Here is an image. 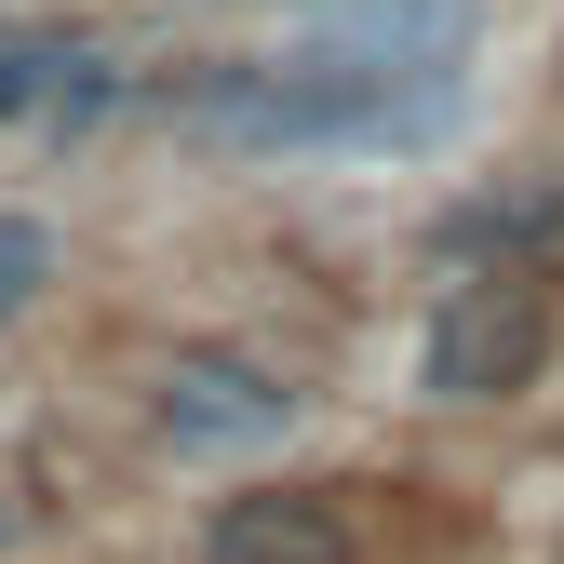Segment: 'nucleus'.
<instances>
[{
  "instance_id": "nucleus-1",
  "label": "nucleus",
  "mask_w": 564,
  "mask_h": 564,
  "mask_svg": "<svg viewBox=\"0 0 564 564\" xmlns=\"http://www.w3.org/2000/svg\"><path fill=\"white\" fill-rule=\"evenodd\" d=\"M134 108L202 162H416L470 108V0H323L310 41L162 67Z\"/></svg>"
},
{
  "instance_id": "nucleus-2",
  "label": "nucleus",
  "mask_w": 564,
  "mask_h": 564,
  "mask_svg": "<svg viewBox=\"0 0 564 564\" xmlns=\"http://www.w3.org/2000/svg\"><path fill=\"white\" fill-rule=\"evenodd\" d=\"M551 377V282H444L416 323V403H524Z\"/></svg>"
},
{
  "instance_id": "nucleus-3",
  "label": "nucleus",
  "mask_w": 564,
  "mask_h": 564,
  "mask_svg": "<svg viewBox=\"0 0 564 564\" xmlns=\"http://www.w3.org/2000/svg\"><path fill=\"white\" fill-rule=\"evenodd\" d=\"M310 416V390L269 364V349H242V336H175L162 364H149V431L175 444V457H256V444H282Z\"/></svg>"
},
{
  "instance_id": "nucleus-4",
  "label": "nucleus",
  "mask_w": 564,
  "mask_h": 564,
  "mask_svg": "<svg viewBox=\"0 0 564 564\" xmlns=\"http://www.w3.org/2000/svg\"><path fill=\"white\" fill-rule=\"evenodd\" d=\"M444 282H564V175H498L431 216Z\"/></svg>"
},
{
  "instance_id": "nucleus-5",
  "label": "nucleus",
  "mask_w": 564,
  "mask_h": 564,
  "mask_svg": "<svg viewBox=\"0 0 564 564\" xmlns=\"http://www.w3.org/2000/svg\"><path fill=\"white\" fill-rule=\"evenodd\" d=\"M188 564H364V524H349L336 484H242V498L202 511Z\"/></svg>"
},
{
  "instance_id": "nucleus-6",
  "label": "nucleus",
  "mask_w": 564,
  "mask_h": 564,
  "mask_svg": "<svg viewBox=\"0 0 564 564\" xmlns=\"http://www.w3.org/2000/svg\"><path fill=\"white\" fill-rule=\"evenodd\" d=\"M67 82H82V41H54V28H0V121H54Z\"/></svg>"
},
{
  "instance_id": "nucleus-7",
  "label": "nucleus",
  "mask_w": 564,
  "mask_h": 564,
  "mask_svg": "<svg viewBox=\"0 0 564 564\" xmlns=\"http://www.w3.org/2000/svg\"><path fill=\"white\" fill-rule=\"evenodd\" d=\"M67 269V242L41 229V216H0V323H14V310H41V282Z\"/></svg>"
},
{
  "instance_id": "nucleus-8",
  "label": "nucleus",
  "mask_w": 564,
  "mask_h": 564,
  "mask_svg": "<svg viewBox=\"0 0 564 564\" xmlns=\"http://www.w3.org/2000/svg\"><path fill=\"white\" fill-rule=\"evenodd\" d=\"M14 538H28V511H14V498H0V551H14Z\"/></svg>"
},
{
  "instance_id": "nucleus-9",
  "label": "nucleus",
  "mask_w": 564,
  "mask_h": 564,
  "mask_svg": "<svg viewBox=\"0 0 564 564\" xmlns=\"http://www.w3.org/2000/svg\"><path fill=\"white\" fill-rule=\"evenodd\" d=\"M551 82H564V41H551Z\"/></svg>"
}]
</instances>
